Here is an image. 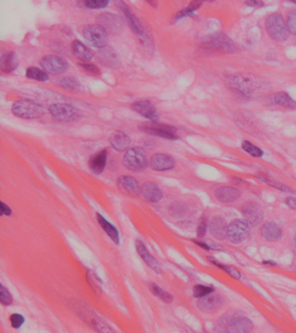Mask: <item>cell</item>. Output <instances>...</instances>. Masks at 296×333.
<instances>
[{"mask_svg":"<svg viewBox=\"0 0 296 333\" xmlns=\"http://www.w3.org/2000/svg\"><path fill=\"white\" fill-rule=\"evenodd\" d=\"M123 162L125 168L130 171H142L148 167L147 156L141 147H132L126 151Z\"/></svg>","mask_w":296,"mask_h":333,"instance_id":"cell-1","label":"cell"},{"mask_svg":"<svg viewBox=\"0 0 296 333\" xmlns=\"http://www.w3.org/2000/svg\"><path fill=\"white\" fill-rule=\"evenodd\" d=\"M12 111L13 115L23 119H36L44 114V109L39 103L31 100H19L13 103Z\"/></svg>","mask_w":296,"mask_h":333,"instance_id":"cell-2","label":"cell"},{"mask_svg":"<svg viewBox=\"0 0 296 333\" xmlns=\"http://www.w3.org/2000/svg\"><path fill=\"white\" fill-rule=\"evenodd\" d=\"M50 115L56 121L61 123H71L81 117L80 111L71 104L67 103H55L49 108Z\"/></svg>","mask_w":296,"mask_h":333,"instance_id":"cell-3","label":"cell"},{"mask_svg":"<svg viewBox=\"0 0 296 333\" xmlns=\"http://www.w3.org/2000/svg\"><path fill=\"white\" fill-rule=\"evenodd\" d=\"M266 29L274 40L282 42L287 39V26L281 15L277 13L270 15L267 18Z\"/></svg>","mask_w":296,"mask_h":333,"instance_id":"cell-4","label":"cell"},{"mask_svg":"<svg viewBox=\"0 0 296 333\" xmlns=\"http://www.w3.org/2000/svg\"><path fill=\"white\" fill-rule=\"evenodd\" d=\"M83 36L86 41L96 48H105L109 40L106 29L99 24H92L84 27Z\"/></svg>","mask_w":296,"mask_h":333,"instance_id":"cell-5","label":"cell"},{"mask_svg":"<svg viewBox=\"0 0 296 333\" xmlns=\"http://www.w3.org/2000/svg\"><path fill=\"white\" fill-rule=\"evenodd\" d=\"M140 130L148 133L152 136H158L168 140H177V130L168 124H159L157 123H150L142 125Z\"/></svg>","mask_w":296,"mask_h":333,"instance_id":"cell-6","label":"cell"},{"mask_svg":"<svg viewBox=\"0 0 296 333\" xmlns=\"http://www.w3.org/2000/svg\"><path fill=\"white\" fill-rule=\"evenodd\" d=\"M250 225L245 220H234L228 227V238L232 243L239 244L248 238Z\"/></svg>","mask_w":296,"mask_h":333,"instance_id":"cell-7","label":"cell"},{"mask_svg":"<svg viewBox=\"0 0 296 333\" xmlns=\"http://www.w3.org/2000/svg\"><path fill=\"white\" fill-rule=\"evenodd\" d=\"M40 65L44 70L53 75L65 73L68 70V63L65 59L55 55H48L40 60Z\"/></svg>","mask_w":296,"mask_h":333,"instance_id":"cell-8","label":"cell"},{"mask_svg":"<svg viewBox=\"0 0 296 333\" xmlns=\"http://www.w3.org/2000/svg\"><path fill=\"white\" fill-rule=\"evenodd\" d=\"M77 313L80 316L81 319L84 320L97 332L115 333L103 319H101L99 316L97 315L92 311L86 309L80 310Z\"/></svg>","mask_w":296,"mask_h":333,"instance_id":"cell-9","label":"cell"},{"mask_svg":"<svg viewBox=\"0 0 296 333\" xmlns=\"http://www.w3.org/2000/svg\"><path fill=\"white\" fill-rule=\"evenodd\" d=\"M242 213L245 221H248L251 226H257L263 217L262 207L255 201H248L243 204Z\"/></svg>","mask_w":296,"mask_h":333,"instance_id":"cell-10","label":"cell"},{"mask_svg":"<svg viewBox=\"0 0 296 333\" xmlns=\"http://www.w3.org/2000/svg\"><path fill=\"white\" fill-rule=\"evenodd\" d=\"M224 304L223 298L219 295H208L199 298L197 307L205 313H216Z\"/></svg>","mask_w":296,"mask_h":333,"instance_id":"cell-11","label":"cell"},{"mask_svg":"<svg viewBox=\"0 0 296 333\" xmlns=\"http://www.w3.org/2000/svg\"><path fill=\"white\" fill-rule=\"evenodd\" d=\"M131 109L149 120H151L152 123H157L159 121V115L157 113V109L149 101H140L134 103L131 105Z\"/></svg>","mask_w":296,"mask_h":333,"instance_id":"cell-12","label":"cell"},{"mask_svg":"<svg viewBox=\"0 0 296 333\" xmlns=\"http://www.w3.org/2000/svg\"><path fill=\"white\" fill-rule=\"evenodd\" d=\"M150 165L156 171H167L175 168V160L166 154H156L151 157Z\"/></svg>","mask_w":296,"mask_h":333,"instance_id":"cell-13","label":"cell"},{"mask_svg":"<svg viewBox=\"0 0 296 333\" xmlns=\"http://www.w3.org/2000/svg\"><path fill=\"white\" fill-rule=\"evenodd\" d=\"M210 43L216 49L223 50L226 52H234L237 49L236 44H234V41L231 40L228 36L222 33L211 36Z\"/></svg>","mask_w":296,"mask_h":333,"instance_id":"cell-14","label":"cell"},{"mask_svg":"<svg viewBox=\"0 0 296 333\" xmlns=\"http://www.w3.org/2000/svg\"><path fill=\"white\" fill-rule=\"evenodd\" d=\"M142 197L149 202H158L163 198V192L157 184L153 183H146L140 189Z\"/></svg>","mask_w":296,"mask_h":333,"instance_id":"cell-15","label":"cell"},{"mask_svg":"<svg viewBox=\"0 0 296 333\" xmlns=\"http://www.w3.org/2000/svg\"><path fill=\"white\" fill-rule=\"evenodd\" d=\"M117 4H119V8H120L122 12H124L125 18L127 19L128 24H129L134 33L138 36H141V37L144 35V29L142 28V24L140 23V21L138 20V18H136V16L134 15L133 12H131L130 7L125 2H122V1H119Z\"/></svg>","mask_w":296,"mask_h":333,"instance_id":"cell-16","label":"cell"},{"mask_svg":"<svg viewBox=\"0 0 296 333\" xmlns=\"http://www.w3.org/2000/svg\"><path fill=\"white\" fill-rule=\"evenodd\" d=\"M216 200L222 203H230L241 197V192L232 187H220L215 191Z\"/></svg>","mask_w":296,"mask_h":333,"instance_id":"cell-17","label":"cell"},{"mask_svg":"<svg viewBox=\"0 0 296 333\" xmlns=\"http://www.w3.org/2000/svg\"><path fill=\"white\" fill-rule=\"evenodd\" d=\"M253 323L248 318H237L228 324L226 333H249L253 330Z\"/></svg>","mask_w":296,"mask_h":333,"instance_id":"cell-18","label":"cell"},{"mask_svg":"<svg viewBox=\"0 0 296 333\" xmlns=\"http://www.w3.org/2000/svg\"><path fill=\"white\" fill-rule=\"evenodd\" d=\"M108 158L107 149L100 151L90 159L89 168L95 174H100L104 172Z\"/></svg>","mask_w":296,"mask_h":333,"instance_id":"cell-19","label":"cell"},{"mask_svg":"<svg viewBox=\"0 0 296 333\" xmlns=\"http://www.w3.org/2000/svg\"><path fill=\"white\" fill-rule=\"evenodd\" d=\"M210 231L216 239L220 240L225 239L226 237H228V227L226 221L220 217H216L211 221Z\"/></svg>","mask_w":296,"mask_h":333,"instance_id":"cell-20","label":"cell"},{"mask_svg":"<svg viewBox=\"0 0 296 333\" xmlns=\"http://www.w3.org/2000/svg\"><path fill=\"white\" fill-rule=\"evenodd\" d=\"M117 186L122 191L129 195H136L139 194V183L131 176H121L117 179Z\"/></svg>","mask_w":296,"mask_h":333,"instance_id":"cell-21","label":"cell"},{"mask_svg":"<svg viewBox=\"0 0 296 333\" xmlns=\"http://www.w3.org/2000/svg\"><path fill=\"white\" fill-rule=\"evenodd\" d=\"M110 142L115 150L124 151L131 144V139L122 131H114L110 135Z\"/></svg>","mask_w":296,"mask_h":333,"instance_id":"cell-22","label":"cell"},{"mask_svg":"<svg viewBox=\"0 0 296 333\" xmlns=\"http://www.w3.org/2000/svg\"><path fill=\"white\" fill-rule=\"evenodd\" d=\"M261 233L266 240L274 241L281 238L282 231L278 225L274 223L272 221H269L264 223L263 226L261 227Z\"/></svg>","mask_w":296,"mask_h":333,"instance_id":"cell-23","label":"cell"},{"mask_svg":"<svg viewBox=\"0 0 296 333\" xmlns=\"http://www.w3.org/2000/svg\"><path fill=\"white\" fill-rule=\"evenodd\" d=\"M136 250L137 253L139 254L140 256L142 257V260L145 261L146 264L151 267L152 270H154L156 273H159L160 271V266L159 264L157 262L154 257L152 256L150 253H149L148 249L146 248L144 244L140 240H136Z\"/></svg>","mask_w":296,"mask_h":333,"instance_id":"cell-24","label":"cell"},{"mask_svg":"<svg viewBox=\"0 0 296 333\" xmlns=\"http://www.w3.org/2000/svg\"><path fill=\"white\" fill-rule=\"evenodd\" d=\"M99 23L102 27H104L106 31L110 32H119V29L122 28V23L120 18L116 17L115 15L110 14V13H105V14L101 15L98 18Z\"/></svg>","mask_w":296,"mask_h":333,"instance_id":"cell-25","label":"cell"},{"mask_svg":"<svg viewBox=\"0 0 296 333\" xmlns=\"http://www.w3.org/2000/svg\"><path fill=\"white\" fill-rule=\"evenodd\" d=\"M72 53L76 57L81 60L82 62H90L93 58V53L91 50L86 47L84 44H82L78 40H74L71 44Z\"/></svg>","mask_w":296,"mask_h":333,"instance_id":"cell-26","label":"cell"},{"mask_svg":"<svg viewBox=\"0 0 296 333\" xmlns=\"http://www.w3.org/2000/svg\"><path fill=\"white\" fill-rule=\"evenodd\" d=\"M18 62L14 52L3 54L0 59V68L4 73H11L18 67Z\"/></svg>","mask_w":296,"mask_h":333,"instance_id":"cell-27","label":"cell"},{"mask_svg":"<svg viewBox=\"0 0 296 333\" xmlns=\"http://www.w3.org/2000/svg\"><path fill=\"white\" fill-rule=\"evenodd\" d=\"M97 220H98L99 225L104 229V232L110 237V239H112L116 245H119V242H120V238H119V231L116 230V228L112 224H110V222L105 220L103 216H101L100 214H97Z\"/></svg>","mask_w":296,"mask_h":333,"instance_id":"cell-28","label":"cell"},{"mask_svg":"<svg viewBox=\"0 0 296 333\" xmlns=\"http://www.w3.org/2000/svg\"><path fill=\"white\" fill-rule=\"evenodd\" d=\"M229 84L232 86V88H235L236 90L241 92L242 94L244 96H250L251 93V85H250V82L245 78H242V77H231L230 82Z\"/></svg>","mask_w":296,"mask_h":333,"instance_id":"cell-29","label":"cell"},{"mask_svg":"<svg viewBox=\"0 0 296 333\" xmlns=\"http://www.w3.org/2000/svg\"><path fill=\"white\" fill-rule=\"evenodd\" d=\"M274 101L280 106L284 107L287 109H295L296 102L286 93V92H278L275 95Z\"/></svg>","mask_w":296,"mask_h":333,"instance_id":"cell-30","label":"cell"},{"mask_svg":"<svg viewBox=\"0 0 296 333\" xmlns=\"http://www.w3.org/2000/svg\"><path fill=\"white\" fill-rule=\"evenodd\" d=\"M99 61L102 65L106 66H113L116 63V54L110 48H104L99 53Z\"/></svg>","mask_w":296,"mask_h":333,"instance_id":"cell-31","label":"cell"},{"mask_svg":"<svg viewBox=\"0 0 296 333\" xmlns=\"http://www.w3.org/2000/svg\"><path fill=\"white\" fill-rule=\"evenodd\" d=\"M26 77L31 79L37 80L40 82H46L49 80V76L45 71H42L40 69L35 68V67H31L27 69Z\"/></svg>","mask_w":296,"mask_h":333,"instance_id":"cell-32","label":"cell"},{"mask_svg":"<svg viewBox=\"0 0 296 333\" xmlns=\"http://www.w3.org/2000/svg\"><path fill=\"white\" fill-rule=\"evenodd\" d=\"M201 4H202V2H201V1H194L192 3H190L189 6H187V8L183 10L181 12H178L177 14L175 15L174 20H175V22H177L182 18L192 15L193 12L198 9L199 7L201 6Z\"/></svg>","mask_w":296,"mask_h":333,"instance_id":"cell-33","label":"cell"},{"mask_svg":"<svg viewBox=\"0 0 296 333\" xmlns=\"http://www.w3.org/2000/svg\"><path fill=\"white\" fill-rule=\"evenodd\" d=\"M149 288L151 290L153 294L156 295L157 297L164 301L165 303H170L173 300L171 295L167 292H164L162 288L154 283H151L149 285Z\"/></svg>","mask_w":296,"mask_h":333,"instance_id":"cell-34","label":"cell"},{"mask_svg":"<svg viewBox=\"0 0 296 333\" xmlns=\"http://www.w3.org/2000/svg\"><path fill=\"white\" fill-rule=\"evenodd\" d=\"M87 280L89 282L90 286H92L93 291L97 294H100L101 292H102V281H101L98 275H96L94 271H88V273H87Z\"/></svg>","mask_w":296,"mask_h":333,"instance_id":"cell-35","label":"cell"},{"mask_svg":"<svg viewBox=\"0 0 296 333\" xmlns=\"http://www.w3.org/2000/svg\"><path fill=\"white\" fill-rule=\"evenodd\" d=\"M243 150L249 154L250 156L254 157H261L263 156V151L261 148L256 147L255 145L252 144L249 141H244L242 144Z\"/></svg>","mask_w":296,"mask_h":333,"instance_id":"cell-36","label":"cell"},{"mask_svg":"<svg viewBox=\"0 0 296 333\" xmlns=\"http://www.w3.org/2000/svg\"><path fill=\"white\" fill-rule=\"evenodd\" d=\"M208 260H210L212 264L218 266L219 268L224 270V271L228 273V275H230L231 277L234 278V279H236V280H240L242 278V275H241L240 271L236 270V269L234 268V267H229V266H227V265H222L221 263L216 262V260L211 259V257H208Z\"/></svg>","mask_w":296,"mask_h":333,"instance_id":"cell-37","label":"cell"},{"mask_svg":"<svg viewBox=\"0 0 296 333\" xmlns=\"http://www.w3.org/2000/svg\"><path fill=\"white\" fill-rule=\"evenodd\" d=\"M214 287L212 286H203V285H196L193 288V294L196 298H203L205 296L211 294L214 292Z\"/></svg>","mask_w":296,"mask_h":333,"instance_id":"cell-38","label":"cell"},{"mask_svg":"<svg viewBox=\"0 0 296 333\" xmlns=\"http://www.w3.org/2000/svg\"><path fill=\"white\" fill-rule=\"evenodd\" d=\"M60 83V85L64 87V88L72 89V90L78 89L80 87V83L78 82V80L73 77H66V78L61 80Z\"/></svg>","mask_w":296,"mask_h":333,"instance_id":"cell-39","label":"cell"},{"mask_svg":"<svg viewBox=\"0 0 296 333\" xmlns=\"http://www.w3.org/2000/svg\"><path fill=\"white\" fill-rule=\"evenodd\" d=\"M109 3L110 2L107 0H88V1H84L83 5L89 9L97 10L105 8Z\"/></svg>","mask_w":296,"mask_h":333,"instance_id":"cell-40","label":"cell"},{"mask_svg":"<svg viewBox=\"0 0 296 333\" xmlns=\"http://www.w3.org/2000/svg\"><path fill=\"white\" fill-rule=\"evenodd\" d=\"M287 29L296 36V8L291 10L287 15Z\"/></svg>","mask_w":296,"mask_h":333,"instance_id":"cell-41","label":"cell"},{"mask_svg":"<svg viewBox=\"0 0 296 333\" xmlns=\"http://www.w3.org/2000/svg\"><path fill=\"white\" fill-rule=\"evenodd\" d=\"M0 302L4 306H10L12 303V295L6 287L1 285V293H0Z\"/></svg>","mask_w":296,"mask_h":333,"instance_id":"cell-42","label":"cell"},{"mask_svg":"<svg viewBox=\"0 0 296 333\" xmlns=\"http://www.w3.org/2000/svg\"><path fill=\"white\" fill-rule=\"evenodd\" d=\"M10 321H11L12 327L14 329H19L24 324V316L18 314V313H14L10 317Z\"/></svg>","mask_w":296,"mask_h":333,"instance_id":"cell-43","label":"cell"},{"mask_svg":"<svg viewBox=\"0 0 296 333\" xmlns=\"http://www.w3.org/2000/svg\"><path fill=\"white\" fill-rule=\"evenodd\" d=\"M80 66L84 70V71L89 72L90 74L92 75H94V76H99L100 75V70L98 69V66H96L95 65H92V64H86V63H82L80 64Z\"/></svg>","mask_w":296,"mask_h":333,"instance_id":"cell-44","label":"cell"},{"mask_svg":"<svg viewBox=\"0 0 296 333\" xmlns=\"http://www.w3.org/2000/svg\"><path fill=\"white\" fill-rule=\"evenodd\" d=\"M207 232V223H206V220L201 218L199 221L198 225H197V229H196V233L199 238H203L205 234Z\"/></svg>","mask_w":296,"mask_h":333,"instance_id":"cell-45","label":"cell"},{"mask_svg":"<svg viewBox=\"0 0 296 333\" xmlns=\"http://www.w3.org/2000/svg\"><path fill=\"white\" fill-rule=\"evenodd\" d=\"M1 214H2V216H7L12 215V209L4 202H1Z\"/></svg>","mask_w":296,"mask_h":333,"instance_id":"cell-46","label":"cell"},{"mask_svg":"<svg viewBox=\"0 0 296 333\" xmlns=\"http://www.w3.org/2000/svg\"><path fill=\"white\" fill-rule=\"evenodd\" d=\"M247 6H250V7H261L263 6V3L261 1H257V0H250V1H245L244 2Z\"/></svg>","mask_w":296,"mask_h":333,"instance_id":"cell-47","label":"cell"},{"mask_svg":"<svg viewBox=\"0 0 296 333\" xmlns=\"http://www.w3.org/2000/svg\"><path fill=\"white\" fill-rule=\"evenodd\" d=\"M286 204L287 206H289L292 209H296V198L294 197H287L286 198Z\"/></svg>","mask_w":296,"mask_h":333,"instance_id":"cell-48","label":"cell"},{"mask_svg":"<svg viewBox=\"0 0 296 333\" xmlns=\"http://www.w3.org/2000/svg\"><path fill=\"white\" fill-rule=\"evenodd\" d=\"M263 264L265 265H276V262H271V261H263Z\"/></svg>","mask_w":296,"mask_h":333,"instance_id":"cell-49","label":"cell"},{"mask_svg":"<svg viewBox=\"0 0 296 333\" xmlns=\"http://www.w3.org/2000/svg\"><path fill=\"white\" fill-rule=\"evenodd\" d=\"M293 249L296 251V235L294 236V238H293Z\"/></svg>","mask_w":296,"mask_h":333,"instance_id":"cell-50","label":"cell"},{"mask_svg":"<svg viewBox=\"0 0 296 333\" xmlns=\"http://www.w3.org/2000/svg\"><path fill=\"white\" fill-rule=\"evenodd\" d=\"M293 3L296 4V0H294V1H293Z\"/></svg>","mask_w":296,"mask_h":333,"instance_id":"cell-51","label":"cell"}]
</instances>
